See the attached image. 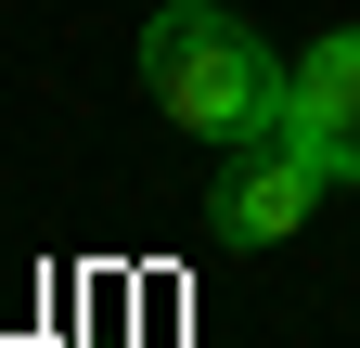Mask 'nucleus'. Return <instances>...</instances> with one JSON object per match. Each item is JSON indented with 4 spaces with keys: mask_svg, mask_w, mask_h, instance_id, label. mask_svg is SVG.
Listing matches in <instances>:
<instances>
[{
    "mask_svg": "<svg viewBox=\"0 0 360 348\" xmlns=\"http://www.w3.org/2000/svg\"><path fill=\"white\" fill-rule=\"evenodd\" d=\"M142 91H155V116L193 129V142L245 155V142H283L296 65L270 52L245 13H219V0H167V13L142 26Z\"/></svg>",
    "mask_w": 360,
    "mask_h": 348,
    "instance_id": "1",
    "label": "nucleus"
},
{
    "mask_svg": "<svg viewBox=\"0 0 360 348\" xmlns=\"http://www.w3.org/2000/svg\"><path fill=\"white\" fill-rule=\"evenodd\" d=\"M283 142L322 168V181H360V26H335V39H309V52H296Z\"/></svg>",
    "mask_w": 360,
    "mask_h": 348,
    "instance_id": "2",
    "label": "nucleus"
},
{
    "mask_svg": "<svg viewBox=\"0 0 360 348\" xmlns=\"http://www.w3.org/2000/svg\"><path fill=\"white\" fill-rule=\"evenodd\" d=\"M322 194H335V181H322L296 142H245L232 168H219L206 220H219V245H283V232H309V206H322Z\"/></svg>",
    "mask_w": 360,
    "mask_h": 348,
    "instance_id": "3",
    "label": "nucleus"
}]
</instances>
